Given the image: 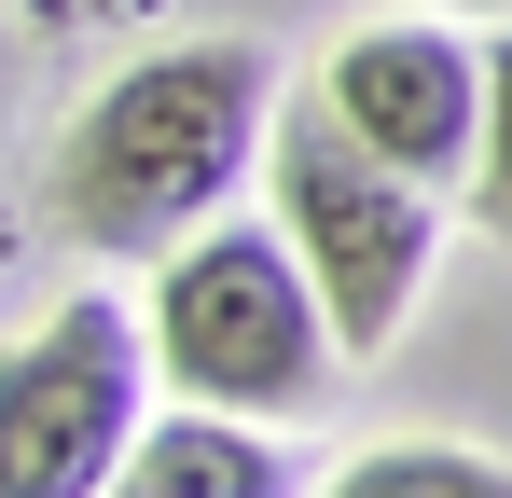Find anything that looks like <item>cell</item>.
<instances>
[{
	"mask_svg": "<svg viewBox=\"0 0 512 498\" xmlns=\"http://www.w3.org/2000/svg\"><path fill=\"white\" fill-rule=\"evenodd\" d=\"M153 332L125 291H70L28 346H0V498H111L139 443Z\"/></svg>",
	"mask_w": 512,
	"mask_h": 498,
	"instance_id": "obj_4",
	"label": "cell"
},
{
	"mask_svg": "<svg viewBox=\"0 0 512 498\" xmlns=\"http://www.w3.org/2000/svg\"><path fill=\"white\" fill-rule=\"evenodd\" d=\"M263 180H277V236H291V263H305L333 346H346V360H374L388 332L416 319L429 249H443L429 194L402 180V166H374L319 97H305V111L277 97V125H263Z\"/></svg>",
	"mask_w": 512,
	"mask_h": 498,
	"instance_id": "obj_3",
	"label": "cell"
},
{
	"mask_svg": "<svg viewBox=\"0 0 512 498\" xmlns=\"http://www.w3.org/2000/svg\"><path fill=\"white\" fill-rule=\"evenodd\" d=\"M457 194H471L485 236H512V28L485 42V125H471V180Z\"/></svg>",
	"mask_w": 512,
	"mask_h": 498,
	"instance_id": "obj_8",
	"label": "cell"
},
{
	"mask_svg": "<svg viewBox=\"0 0 512 498\" xmlns=\"http://www.w3.org/2000/svg\"><path fill=\"white\" fill-rule=\"evenodd\" d=\"M111 498H319V485H305V457H277L263 415L180 402V415H139V443H125Z\"/></svg>",
	"mask_w": 512,
	"mask_h": 498,
	"instance_id": "obj_6",
	"label": "cell"
},
{
	"mask_svg": "<svg viewBox=\"0 0 512 498\" xmlns=\"http://www.w3.org/2000/svg\"><path fill=\"white\" fill-rule=\"evenodd\" d=\"M319 111H333V125H346L374 166H402L416 194H457V180H471V125H485V56H471L457 28L402 14V28H360V42H333Z\"/></svg>",
	"mask_w": 512,
	"mask_h": 498,
	"instance_id": "obj_5",
	"label": "cell"
},
{
	"mask_svg": "<svg viewBox=\"0 0 512 498\" xmlns=\"http://www.w3.org/2000/svg\"><path fill=\"white\" fill-rule=\"evenodd\" d=\"M319 498H512V471L485 443H374V457H346Z\"/></svg>",
	"mask_w": 512,
	"mask_h": 498,
	"instance_id": "obj_7",
	"label": "cell"
},
{
	"mask_svg": "<svg viewBox=\"0 0 512 498\" xmlns=\"http://www.w3.org/2000/svg\"><path fill=\"white\" fill-rule=\"evenodd\" d=\"M139 332H153V374L208 415L305 429L346 388V346H333V319H319V291H305V263H291L277 222H194L167 249Z\"/></svg>",
	"mask_w": 512,
	"mask_h": 498,
	"instance_id": "obj_2",
	"label": "cell"
},
{
	"mask_svg": "<svg viewBox=\"0 0 512 498\" xmlns=\"http://www.w3.org/2000/svg\"><path fill=\"white\" fill-rule=\"evenodd\" d=\"M277 125V56L263 42H167L139 70H111L56 139V222L84 249H180L222 222L263 166Z\"/></svg>",
	"mask_w": 512,
	"mask_h": 498,
	"instance_id": "obj_1",
	"label": "cell"
}]
</instances>
